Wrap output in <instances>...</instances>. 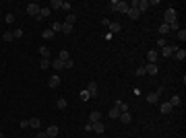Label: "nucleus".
<instances>
[{
  "instance_id": "bb28decb",
  "label": "nucleus",
  "mask_w": 186,
  "mask_h": 138,
  "mask_svg": "<svg viewBox=\"0 0 186 138\" xmlns=\"http://www.w3.org/2000/svg\"><path fill=\"white\" fill-rule=\"evenodd\" d=\"M58 58H60V60H62V62H66V60H68V58H70V54H68V52H66V49H62V52H60V54H58Z\"/></svg>"
},
{
  "instance_id": "4c0bfd02",
  "label": "nucleus",
  "mask_w": 186,
  "mask_h": 138,
  "mask_svg": "<svg viewBox=\"0 0 186 138\" xmlns=\"http://www.w3.org/2000/svg\"><path fill=\"white\" fill-rule=\"evenodd\" d=\"M4 21H6V23H15V15H12V12H8V15L4 17Z\"/></svg>"
},
{
  "instance_id": "0eeeda50",
  "label": "nucleus",
  "mask_w": 186,
  "mask_h": 138,
  "mask_svg": "<svg viewBox=\"0 0 186 138\" xmlns=\"http://www.w3.org/2000/svg\"><path fill=\"white\" fill-rule=\"evenodd\" d=\"M147 60H149V64H157V60H159V54H157V52H153V49H149V54H147Z\"/></svg>"
},
{
  "instance_id": "37998d69",
  "label": "nucleus",
  "mask_w": 186,
  "mask_h": 138,
  "mask_svg": "<svg viewBox=\"0 0 186 138\" xmlns=\"http://www.w3.org/2000/svg\"><path fill=\"white\" fill-rule=\"evenodd\" d=\"M40 66H42V68H48V66H50V60H42Z\"/></svg>"
},
{
  "instance_id": "6e6552de",
  "label": "nucleus",
  "mask_w": 186,
  "mask_h": 138,
  "mask_svg": "<svg viewBox=\"0 0 186 138\" xmlns=\"http://www.w3.org/2000/svg\"><path fill=\"white\" fill-rule=\"evenodd\" d=\"M91 130H95L97 134H103V132H105V126H103L101 122H93V124H91Z\"/></svg>"
},
{
  "instance_id": "72a5a7b5",
  "label": "nucleus",
  "mask_w": 186,
  "mask_h": 138,
  "mask_svg": "<svg viewBox=\"0 0 186 138\" xmlns=\"http://www.w3.org/2000/svg\"><path fill=\"white\" fill-rule=\"evenodd\" d=\"M40 124H42V122H40L37 118H33V120H29V126H31V128H40Z\"/></svg>"
},
{
  "instance_id": "4468645a",
  "label": "nucleus",
  "mask_w": 186,
  "mask_h": 138,
  "mask_svg": "<svg viewBox=\"0 0 186 138\" xmlns=\"http://www.w3.org/2000/svg\"><path fill=\"white\" fill-rule=\"evenodd\" d=\"M147 8H149V2H147V0H139V2H137V10H139V12L147 10Z\"/></svg>"
},
{
  "instance_id": "58836bf2",
  "label": "nucleus",
  "mask_w": 186,
  "mask_h": 138,
  "mask_svg": "<svg viewBox=\"0 0 186 138\" xmlns=\"http://www.w3.org/2000/svg\"><path fill=\"white\" fill-rule=\"evenodd\" d=\"M170 31H180V23H178V21L172 23V25H170Z\"/></svg>"
},
{
  "instance_id": "a18cd8bd",
  "label": "nucleus",
  "mask_w": 186,
  "mask_h": 138,
  "mask_svg": "<svg viewBox=\"0 0 186 138\" xmlns=\"http://www.w3.org/2000/svg\"><path fill=\"white\" fill-rule=\"evenodd\" d=\"M35 138H48V134H46V132H40V134H37Z\"/></svg>"
},
{
  "instance_id": "a211bd4d",
  "label": "nucleus",
  "mask_w": 186,
  "mask_h": 138,
  "mask_svg": "<svg viewBox=\"0 0 186 138\" xmlns=\"http://www.w3.org/2000/svg\"><path fill=\"white\" fill-rule=\"evenodd\" d=\"M110 118H112V120H118V118H120V109H118L116 105L110 109Z\"/></svg>"
},
{
  "instance_id": "f257e3e1",
  "label": "nucleus",
  "mask_w": 186,
  "mask_h": 138,
  "mask_svg": "<svg viewBox=\"0 0 186 138\" xmlns=\"http://www.w3.org/2000/svg\"><path fill=\"white\" fill-rule=\"evenodd\" d=\"M110 10H116V12H128V2H122V0H114L110 2Z\"/></svg>"
},
{
  "instance_id": "c85d7f7f",
  "label": "nucleus",
  "mask_w": 186,
  "mask_h": 138,
  "mask_svg": "<svg viewBox=\"0 0 186 138\" xmlns=\"http://www.w3.org/2000/svg\"><path fill=\"white\" fill-rule=\"evenodd\" d=\"M42 35H44V39H52V37H54V35H56V33H54V31H52V29H46V31H44V33H42Z\"/></svg>"
},
{
  "instance_id": "f3484780",
  "label": "nucleus",
  "mask_w": 186,
  "mask_h": 138,
  "mask_svg": "<svg viewBox=\"0 0 186 138\" xmlns=\"http://www.w3.org/2000/svg\"><path fill=\"white\" fill-rule=\"evenodd\" d=\"M108 27H110V33H118V31L122 29V25H120V23H110Z\"/></svg>"
},
{
  "instance_id": "f704fd0d",
  "label": "nucleus",
  "mask_w": 186,
  "mask_h": 138,
  "mask_svg": "<svg viewBox=\"0 0 186 138\" xmlns=\"http://www.w3.org/2000/svg\"><path fill=\"white\" fill-rule=\"evenodd\" d=\"M52 31H62V23H52Z\"/></svg>"
},
{
  "instance_id": "473e14b6",
  "label": "nucleus",
  "mask_w": 186,
  "mask_h": 138,
  "mask_svg": "<svg viewBox=\"0 0 186 138\" xmlns=\"http://www.w3.org/2000/svg\"><path fill=\"white\" fill-rule=\"evenodd\" d=\"M12 37H15V39H21V37H23V29H15V31H12Z\"/></svg>"
},
{
  "instance_id": "9d476101",
  "label": "nucleus",
  "mask_w": 186,
  "mask_h": 138,
  "mask_svg": "<svg viewBox=\"0 0 186 138\" xmlns=\"http://www.w3.org/2000/svg\"><path fill=\"white\" fill-rule=\"evenodd\" d=\"M52 68L54 70H64V62L60 58H56V60H52Z\"/></svg>"
},
{
  "instance_id": "dca6fc26",
  "label": "nucleus",
  "mask_w": 186,
  "mask_h": 138,
  "mask_svg": "<svg viewBox=\"0 0 186 138\" xmlns=\"http://www.w3.org/2000/svg\"><path fill=\"white\" fill-rule=\"evenodd\" d=\"M159 111H161V113L165 115V113H170V111H172V105H170V103L165 101V103H161V105H159Z\"/></svg>"
},
{
  "instance_id": "5701e85b",
  "label": "nucleus",
  "mask_w": 186,
  "mask_h": 138,
  "mask_svg": "<svg viewBox=\"0 0 186 138\" xmlns=\"http://www.w3.org/2000/svg\"><path fill=\"white\" fill-rule=\"evenodd\" d=\"M180 101H182V99H180V97H178V95H174V97H172V99H170V101H168V103H170V105H172V107H176V105H180Z\"/></svg>"
},
{
  "instance_id": "1a4fd4ad",
  "label": "nucleus",
  "mask_w": 186,
  "mask_h": 138,
  "mask_svg": "<svg viewBox=\"0 0 186 138\" xmlns=\"http://www.w3.org/2000/svg\"><path fill=\"white\" fill-rule=\"evenodd\" d=\"M58 132H60V128H58V126H50V128L46 130L48 138H56V136H58Z\"/></svg>"
},
{
  "instance_id": "c756f323",
  "label": "nucleus",
  "mask_w": 186,
  "mask_h": 138,
  "mask_svg": "<svg viewBox=\"0 0 186 138\" xmlns=\"http://www.w3.org/2000/svg\"><path fill=\"white\" fill-rule=\"evenodd\" d=\"M174 54H176V58H178V60H184V58H186V52H184V49H176Z\"/></svg>"
},
{
  "instance_id": "2f4dec72",
  "label": "nucleus",
  "mask_w": 186,
  "mask_h": 138,
  "mask_svg": "<svg viewBox=\"0 0 186 138\" xmlns=\"http://www.w3.org/2000/svg\"><path fill=\"white\" fill-rule=\"evenodd\" d=\"M62 31H64V33H72V25H68V23H62Z\"/></svg>"
},
{
  "instance_id": "49530a36",
  "label": "nucleus",
  "mask_w": 186,
  "mask_h": 138,
  "mask_svg": "<svg viewBox=\"0 0 186 138\" xmlns=\"http://www.w3.org/2000/svg\"><path fill=\"white\" fill-rule=\"evenodd\" d=\"M0 138H4V136H2V132H0Z\"/></svg>"
},
{
  "instance_id": "f03ea898",
  "label": "nucleus",
  "mask_w": 186,
  "mask_h": 138,
  "mask_svg": "<svg viewBox=\"0 0 186 138\" xmlns=\"http://www.w3.org/2000/svg\"><path fill=\"white\" fill-rule=\"evenodd\" d=\"M176 21H178L176 8H168V10L163 12V23H165V25H172V23H176Z\"/></svg>"
},
{
  "instance_id": "7c9ffc66",
  "label": "nucleus",
  "mask_w": 186,
  "mask_h": 138,
  "mask_svg": "<svg viewBox=\"0 0 186 138\" xmlns=\"http://www.w3.org/2000/svg\"><path fill=\"white\" fill-rule=\"evenodd\" d=\"M75 21H77V15H72V12H70V15L66 17V21H64V23H68V25H72Z\"/></svg>"
},
{
  "instance_id": "b1692460",
  "label": "nucleus",
  "mask_w": 186,
  "mask_h": 138,
  "mask_svg": "<svg viewBox=\"0 0 186 138\" xmlns=\"http://www.w3.org/2000/svg\"><path fill=\"white\" fill-rule=\"evenodd\" d=\"M116 107L120 109V113H124V111H128V105H126L124 101H118V103H116Z\"/></svg>"
},
{
  "instance_id": "2eb2a0df",
  "label": "nucleus",
  "mask_w": 186,
  "mask_h": 138,
  "mask_svg": "<svg viewBox=\"0 0 186 138\" xmlns=\"http://www.w3.org/2000/svg\"><path fill=\"white\" fill-rule=\"evenodd\" d=\"M89 122H101V113H99V111H91V113H89Z\"/></svg>"
},
{
  "instance_id": "423d86ee",
  "label": "nucleus",
  "mask_w": 186,
  "mask_h": 138,
  "mask_svg": "<svg viewBox=\"0 0 186 138\" xmlns=\"http://www.w3.org/2000/svg\"><path fill=\"white\" fill-rule=\"evenodd\" d=\"M157 72H159V66H157V64H147V66H145V74H151V76H153V74H157Z\"/></svg>"
},
{
  "instance_id": "9b49d317",
  "label": "nucleus",
  "mask_w": 186,
  "mask_h": 138,
  "mask_svg": "<svg viewBox=\"0 0 186 138\" xmlns=\"http://www.w3.org/2000/svg\"><path fill=\"white\" fill-rule=\"evenodd\" d=\"M40 56H42V60H50V47L42 46L40 47Z\"/></svg>"
},
{
  "instance_id": "ddd939ff",
  "label": "nucleus",
  "mask_w": 186,
  "mask_h": 138,
  "mask_svg": "<svg viewBox=\"0 0 186 138\" xmlns=\"http://www.w3.org/2000/svg\"><path fill=\"white\" fill-rule=\"evenodd\" d=\"M87 93H89V95H91V97H95V95H97V83H89V87H87Z\"/></svg>"
},
{
  "instance_id": "aec40b11",
  "label": "nucleus",
  "mask_w": 186,
  "mask_h": 138,
  "mask_svg": "<svg viewBox=\"0 0 186 138\" xmlns=\"http://www.w3.org/2000/svg\"><path fill=\"white\" fill-rule=\"evenodd\" d=\"M147 101H149V103H157V101H159V95H157V93H149V95H147Z\"/></svg>"
},
{
  "instance_id": "79ce46f5",
  "label": "nucleus",
  "mask_w": 186,
  "mask_h": 138,
  "mask_svg": "<svg viewBox=\"0 0 186 138\" xmlns=\"http://www.w3.org/2000/svg\"><path fill=\"white\" fill-rule=\"evenodd\" d=\"M75 66V62H72V58H68L66 62H64V68H72Z\"/></svg>"
},
{
  "instance_id": "6ab92c4d",
  "label": "nucleus",
  "mask_w": 186,
  "mask_h": 138,
  "mask_svg": "<svg viewBox=\"0 0 186 138\" xmlns=\"http://www.w3.org/2000/svg\"><path fill=\"white\" fill-rule=\"evenodd\" d=\"M56 8H62V0H52L50 2V10H56Z\"/></svg>"
},
{
  "instance_id": "c9c22d12",
  "label": "nucleus",
  "mask_w": 186,
  "mask_h": 138,
  "mask_svg": "<svg viewBox=\"0 0 186 138\" xmlns=\"http://www.w3.org/2000/svg\"><path fill=\"white\" fill-rule=\"evenodd\" d=\"M81 99H83V101H87V99H91V95L87 93V89H83V91H81Z\"/></svg>"
},
{
  "instance_id": "a19ab883",
  "label": "nucleus",
  "mask_w": 186,
  "mask_h": 138,
  "mask_svg": "<svg viewBox=\"0 0 186 138\" xmlns=\"http://www.w3.org/2000/svg\"><path fill=\"white\" fill-rule=\"evenodd\" d=\"M70 8H72V4H70V2H62V10H66V12H68Z\"/></svg>"
},
{
  "instance_id": "412c9836",
  "label": "nucleus",
  "mask_w": 186,
  "mask_h": 138,
  "mask_svg": "<svg viewBox=\"0 0 186 138\" xmlns=\"http://www.w3.org/2000/svg\"><path fill=\"white\" fill-rule=\"evenodd\" d=\"M118 120H120L122 124H128V122H130V113H128V111H124V113H120V118H118Z\"/></svg>"
},
{
  "instance_id": "a878e982",
  "label": "nucleus",
  "mask_w": 186,
  "mask_h": 138,
  "mask_svg": "<svg viewBox=\"0 0 186 138\" xmlns=\"http://www.w3.org/2000/svg\"><path fill=\"white\" fill-rule=\"evenodd\" d=\"M2 39H4V41H15V37H12V31H6V33H2Z\"/></svg>"
},
{
  "instance_id": "c03bdc74",
  "label": "nucleus",
  "mask_w": 186,
  "mask_h": 138,
  "mask_svg": "<svg viewBox=\"0 0 186 138\" xmlns=\"http://www.w3.org/2000/svg\"><path fill=\"white\" fill-rule=\"evenodd\" d=\"M157 46H159V47H165V39H157Z\"/></svg>"
},
{
  "instance_id": "39448f33",
  "label": "nucleus",
  "mask_w": 186,
  "mask_h": 138,
  "mask_svg": "<svg viewBox=\"0 0 186 138\" xmlns=\"http://www.w3.org/2000/svg\"><path fill=\"white\" fill-rule=\"evenodd\" d=\"M176 49H178V46H165V47H161V56L168 58V56H172Z\"/></svg>"
},
{
  "instance_id": "7ed1b4c3",
  "label": "nucleus",
  "mask_w": 186,
  "mask_h": 138,
  "mask_svg": "<svg viewBox=\"0 0 186 138\" xmlns=\"http://www.w3.org/2000/svg\"><path fill=\"white\" fill-rule=\"evenodd\" d=\"M27 15H31V17H40V10H42V6L40 4H35V2H31V4H27Z\"/></svg>"
},
{
  "instance_id": "cd10ccee",
  "label": "nucleus",
  "mask_w": 186,
  "mask_h": 138,
  "mask_svg": "<svg viewBox=\"0 0 186 138\" xmlns=\"http://www.w3.org/2000/svg\"><path fill=\"white\" fill-rule=\"evenodd\" d=\"M66 105H68L66 99H58V101H56V107H58V109H66Z\"/></svg>"
},
{
  "instance_id": "f8f14e48",
  "label": "nucleus",
  "mask_w": 186,
  "mask_h": 138,
  "mask_svg": "<svg viewBox=\"0 0 186 138\" xmlns=\"http://www.w3.org/2000/svg\"><path fill=\"white\" fill-rule=\"evenodd\" d=\"M126 15H128L130 19H139V17H141V12L135 8V6H128V12H126Z\"/></svg>"
},
{
  "instance_id": "ea45409f",
  "label": "nucleus",
  "mask_w": 186,
  "mask_h": 138,
  "mask_svg": "<svg viewBox=\"0 0 186 138\" xmlns=\"http://www.w3.org/2000/svg\"><path fill=\"white\" fill-rule=\"evenodd\" d=\"M178 39H182V41L186 39V29H180V31H178Z\"/></svg>"
},
{
  "instance_id": "e433bc0d",
  "label": "nucleus",
  "mask_w": 186,
  "mask_h": 138,
  "mask_svg": "<svg viewBox=\"0 0 186 138\" xmlns=\"http://www.w3.org/2000/svg\"><path fill=\"white\" fill-rule=\"evenodd\" d=\"M135 74H137V76H145V66H139V68L135 70Z\"/></svg>"
},
{
  "instance_id": "20e7f679",
  "label": "nucleus",
  "mask_w": 186,
  "mask_h": 138,
  "mask_svg": "<svg viewBox=\"0 0 186 138\" xmlns=\"http://www.w3.org/2000/svg\"><path fill=\"white\" fill-rule=\"evenodd\" d=\"M48 85H50V89H58L60 87V76L58 74H52L50 81H48Z\"/></svg>"
},
{
  "instance_id": "4be33fe9",
  "label": "nucleus",
  "mask_w": 186,
  "mask_h": 138,
  "mask_svg": "<svg viewBox=\"0 0 186 138\" xmlns=\"http://www.w3.org/2000/svg\"><path fill=\"white\" fill-rule=\"evenodd\" d=\"M159 33H161V35H168V33H170V25L161 23V25H159Z\"/></svg>"
},
{
  "instance_id": "393cba45",
  "label": "nucleus",
  "mask_w": 186,
  "mask_h": 138,
  "mask_svg": "<svg viewBox=\"0 0 186 138\" xmlns=\"http://www.w3.org/2000/svg\"><path fill=\"white\" fill-rule=\"evenodd\" d=\"M40 17H42V19L50 17V6H42V10H40Z\"/></svg>"
}]
</instances>
